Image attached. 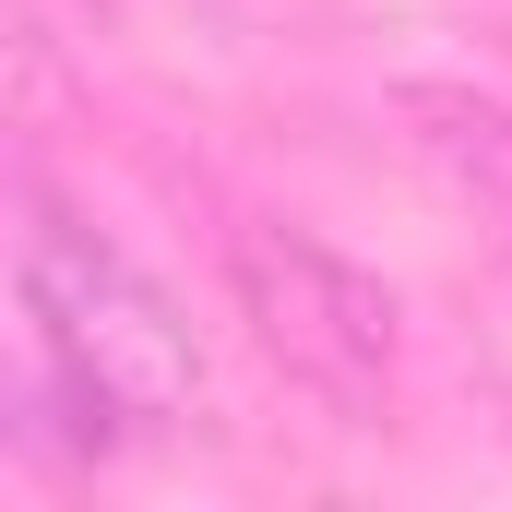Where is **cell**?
I'll use <instances>...</instances> for the list:
<instances>
[{"label": "cell", "instance_id": "1", "mask_svg": "<svg viewBox=\"0 0 512 512\" xmlns=\"http://www.w3.org/2000/svg\"><path fill=\"white\" fill-rule=\"evenodd\" d=\"M24 322H36V358L108 393L131 429H179L203 405V346L179 298L96 227H72L48 191H24Z\"/></svg>", "mask_w": 512, "mask_h": 512}, {"label": "cell", "instance_id": "2", "mask_svg": "<svg viewBox=\"0 0 512 512\" xmlns=\"http://www.w3.org/2000/svg\"><path fill=\"white\" fill-rule=\"evenodd\" d=\"M227 286L274 346V370L310 382L322 405H370L393 382V286L322 251L310 227H227Z\"/></svg>", "mask_w": 512, "mask_h": 512}, {"label": "cell", "instance_id": "3", "mask_svg": "<svg viewBox=\"0 0 512 512\" xmlns=\"http://www.w3.org/2000/svg\"><path fill=\"white\" fill-rule=\"evenodd\" d=\"M393 120H405V143H417L465 203L512 215V108L501 96H477V84H405Z\"/></svg>", "mask_w": 512, "mask_h": 512}]
</instances>
